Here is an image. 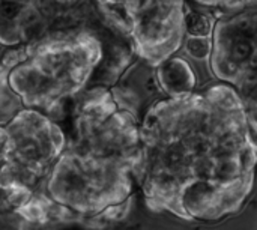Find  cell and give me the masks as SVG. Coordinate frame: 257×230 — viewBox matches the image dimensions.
<instances>
[{"label": "cell", "mask_w": 257, "mask_h": 230, "mask_svg": "<svg viewBox=\"0 0 257 230\" xmlns=\"http://www.w3.org/2000/svg\"><path fill=\"white\" fill-rule=\"evenodd\" d=\"M136 59L110 30L83 27L8 48L0 72L23 108L41 111L57 122L66 104H74L93 86L111 87Z\"/></svg>", "instance_id": "cell-1"}, {"label": "cell", "mask_w": 257, "mask_h": 230, "mask_svg": "<svg viewBox=\"0 0 257 230\" xmlns=\"http://www.w3.org/2000/svg\"><path fill=\"white\" fill-rule=\"evenodd\" d=\"M104 24L133 54L158 66L182 50L185 0H90Z\"/></svg>", "instance_id": "cell-2"}, {"label": "cell", "mask_w": 257, "mask_h": 230, "mask_svg": "<svg viewBox=\"0 0 257 230\" xmlns=\"http://www.w3.org/2000/svg\"><path fill=\"white\" fill-rule=\"evenodd\" d=\"M208 66L214 78L232 86L248 113L256 108L257 14L256 6L220 15L209 36Z\"/></svg>", "instance_id": "cell-3"}, {"label": "cell", "mask_w": 257, "mask_h": 230, "mask_svg": "<svg viewBox=\"0 0 257 230\" xmlns=\"http://www.w3.org/2000/svg\"><path fill=\"white\" fill-rule=\"evenodd\" d=\"M83 27H104L90 0H0V45L6 48Z\"/></svg>", "instance_id": "cell-4"}, {"label": "cell", "mask_w": 257, "mask_h": 230, "mask_svg": "<svg viewBox=\"0 0 257 230\" xmlns=\"http://www.w3.org/2000/svg\"><path fill=\"white\" fill-rule=\"evenodd\" d=\"M155 77L160 90L167 98L184 96L196 92L197 77L190 62L179 53L155 66Z\"/></svg>", "instance_id": "cell-5"}, {"label": "cell", "mask_w": 257, "mask_h": 230, "mask_svg": "<svg viewBox=\"0 0 257 230\" xmlns=\"http://www.w3.org/2000/svg\"><path fill=\"white\" fill-rule=\"evenodd\" d=\"M212 26V15L205 11H188L185 15V36L209 38Z\"/></svg>", "instance_id": "cell-6"}, {"label": "cell", "mask_w": 257, "mask_h": 230, "mask_svg": "<svg viewBox=\"0 0 257 230\" xmlns=\"http://www.w3.org/2000/svg\"><path fill=\"white\" fill-rule=\"evenodd\" d=\"M194 2L203 9L217 11V12H221V15L256 6V0H194Z\"/></svg>", "instance_id": "cell-7"}, {"label": "cell", "mask_w": 257, "mask_h": 230, "mask_svg": "<svg viewBox=\"0 0 257 230\" xmlns=\"http://www.w3.org/2000/svg\"><path fill=\"white\" fill-rule=\"evenodd\" d=\"M182 48L188 56L194 59H199V60L206 59L209 54V38L185 36Z\"/></svg>", "instance_id": "cell-8"}]
</instances>
